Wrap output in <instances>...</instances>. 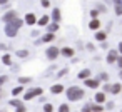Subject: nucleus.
<instances>
[{
  "mask_svg": "<svg viewBox=\"0 0 122 112\" xmlns=\"http://www.w3.org/2000/svg\"><path fill=\"white\" fill-rule=\"evenodd\" d=\"M84 85L85 87H89V89H99L100 87V80L95 77V79H92V77H89V79H85L84 80Z\"/></svg>",
  "mask_w": 122,
  "mask_h": 112,
  "instance_id": "6",
  "label": "nucleus"
},
{
  "mask_svg": "<svg viewBox=\"0 0 122 112\" xmlns=\"http://www.w3.org/2000/svg\"><path fill=\"white\" fill-rule=\"evenodd\" d=\"M65 95L70 102H77V100H82L84 95H85V90L82 87H77V85H72L65 90Z\"/></svg>",
  "mask_w": 122,
  "mask_h": 112,
  "instance_id": "2",
  "label": "nucleus"
},
{
  "mask_svg": "<svg viewBox=\"0 0 122 112\" xmlns=\"http://www.w3.org/2000/svg\"><path fill=\"white\" fill-rule=\"evenodd\" d=\"M114 105H115L114 102H107V109H114Z\"/></svg>",
  "mask_w": 122,
  "mask_h": 112,
  "instance_id": "42",
  "label": "nucleus"
},
{
  "mask_svg": "<svg viewBox=\"0 0 122 112\" xmlns=\"http://www.w3.org/2000/svg\"><path fill=\"white\" fill-rule=\"evenodd\" d=\"M50 19H52V22H59V24H60V20H62V12H60L59 7H54V9H52Z\"/></svg>",
  "mask_w": 122,
  "mask_h": 112,
  "instance_id": "9",
  "label": "nucleus"
},
{
  "mask_svg": "<svg viewBox=\"0 0 122 112\" xmlns=\"http://www.w3.org/2000/svg\"><path fill=\"white\" fill-rule=\"evenodd\" d=\"M9 4V0H0V5H7Z\"/></svg>",
  "mask_w": 122,
  "mask_h": 112,
  "instance_id": "44",
  "label": "nucleus"
},
{
  "mask_svg": "<svg viewBox=\"0 0 122 112\" xmlns=\"http://www.w3.org/2000/svg\"><path fill=\"white\" fill-rule=\"evenodd\" d=\"M110 85H112V84L105 82V84L102 85V92H105V94H110Z\"/></svg>",
  "mask_w": 122,
  "mask_h": 112,
  "instance_id": "30",
  "label": "nucleus"
},
{
  "mask_svg": "<svg viewBox=\"0 0 122 112\" xmlns=\"http://www.w3.org/2000/svg\"><path fill=\"white\" fill-rule=\"evenodd\" d=\"M60 55L65 57V59H74L75 50H74V47H62L60 49Z\"/></svg>",
  "mask_w": 122,
  "mask_h": 112,
  "instance_id": "8",
  "label": "nucleus"
},
{
  "mask_svg": "<svg viewBox=\"0 0 122 112\" xmlns=\"http://www.w3.org/2000/svg\"><path fill=\"white\" fill-rule=\"evenodd\" d=\"M54 40H55V34H52V32L44 34L42 39H40V42H44V44H50V42H54Z\"/></svg>",
  "mask_w": 122,
  "mask_h": 112,
  "instance_id": "15",
  "label": "nucleus"
},
{
  "mask_svg": "<svg viewBox=\"0 0 122 112\" xmlns=\"http://www.w3.org/2000/svg\"><path fill=\"white\" fill-rule=\"evenodd\" d=\"M112 7H114V14L117 17H122V0H112Z\"/></svg>",
  "mask_w": 122,
  "mask_h": 112,
  "instance_id": "10",
  "label": "nucleus"
},
{
  "mask_svg": "<svg viewBox=\"0 0 122 112\" xmlns=\"http://www.w3.org/2000/svg\"><path fill=\"white\" fill-rule=\"evenodd\" d=\"M60 55V49L59 47H47L45 49V57L49 59V60H57V57Z\"/></svg>",
  "mask_w": 122,
  "mask_h": 112,
  "instance_id": "4",
  "label": "nucleus"
},
{
  "mask_svg": "<svg viewBox=\"0 0 122 112\" xmlns=\"http://www.w3.org/2000/svg\"><path fill=\"white\" fill-rule=\"evenodd\" d=\"M17 57H20V59H25V57H29V50H27V49L17 50Z\"/></svg>",
  "mask_w": 122,
  "mask_h": 112,
  "instance_id": "25",
  "label": "nucleus"
},
{
  "mask_svg": "<svg viewBox=\"0 0 122 112\" xmlns=\"http://www.w3.org/2000/svg\"><path fill=\"white\" fill-rule=\"evenodd\" d=\"M95 9H97L100 14H105V12H107V5H105V4H102V2H99V4L95 5Z\"/></svg>",
  "mask_w": 122,
  "mask_h": 112,
  "instance_id": "23",
  "label": "nucleus"
},
{
  "mask_svg": "<svg viewBox=\"0 0 122 112\" xmlns=\"http://www.w3.org/2000/svg\"><path fill=\"white\" fill-rule=\"evenodd\" d=\"M92 112H104V107H102V104H92Z\"/></svg>",
  "mask_w": 122,
  "mask_h": 112,
  "instance_id": "26",
  "label": "nucleus"
},
{
  "mask_svg": "<svg viewBox=\"0 0 122 112\" xmlns=\"http://www.w3.org/2000/svg\"><path fill=\"white\" fill-rule=\"evenodd\" d=\"M22 104H24V102H22V100H17V99H14V100H10V105H14L15 109H17L19 105H22Z\"/></svg>",
  "mask_w": 122,
  "mask_h": 112,
  "instance_id": "33",
  "label": "nucleus"
},
{
  "mask_svg": "<svg viewBox=\"0 0 122 112\" xmlns=\"http://www.w3.org/2000/svg\"><path fill=\"white\" fill-rule=\"evenodd\" d=\"M110 94L117 95V94H122V82H115L110 85Z\"/></svg>",
  "mask_w": 122,
  "mask_h": 112,
  "instance_id": "17",
  "label": "nucleus"
},
{
  "mask_svg": "<svg viewBox=\"0 0 122 112\" xmlns=\"http://www.w3.org/2000/svg\"><path fill=\"white\" fill-rule=\"evenodd\" d=\"M119 77H120V82H122V69H120V72H119Z\"/></svg>",
  "mask_w": 122,
  "mask_h": 112,
  "instance_id": "45",
  "label": "nucleus"
},
{
  "mask_svg": "<svg viewBox=\"0 0 122 112\" xmlns=\"http://www.w3.org/2000/svg\"><path fill=\"white\" fill-rule=\"evenodd\" d=\"M94 37H95L97 42H105V40H107V32H105V30H97V32L94 34Z\"/></svg>",
  "mask_w": 122,
  "mask_h": 112,
  "instance_id": "14",
  "label": "nucleus"
},
{
  "mask_svg": "<svg viewBox=\"0 0 122 112\" xmlns=\"http://www.w3.org/2000/svg\"><path fill=\"white\" fill-rule=\"evenodd\" d=\"M44 112H54V105L52 104H44Z\"/></svg>",
  "mask_w": 122,
  "mask_h": 112,
  "instance_id": "31",
  "label": "nucleus"
},
{
  "mask_svg": "<svg viewBox=\"0 0 122 112\" xmlns=\"http://www.w3.org/2000/svg\"><path fill=\"white\" fill-rule=\"evenodd\" d=\"M99 15H100V12L97 9H92L90 10V19H99Z\"/></svg>",
  "mask_w": 122,
  "mask_h": 112,
  "instance_id": "28",
  "label": "nucleus"
},
{
  "mask_svg": "<svg viewBox=\"0 0 122 112\" xmlns=\"http://www.w3.org/2000/svg\"><path fill=\"white\" fill-rule=\"evenodd\" d=\"M59 112H70V107H69V104H60V107H59Z\"/></svg>",
  "mask_w": 122,
  "mask_h": 112,
  "instance_id": "27",
  "label": "nucleus"
},
{
  "mask_svg": "<svg viewBox=\"0 0 122 112\" xmlns=\"http://www.w3.org/2000/svg\"><path fill=\"white\" fill-rule=\"evenodd\" d=\"M117 50H119V54L122 55V42H119V45H117Z\"/></svg>",
  "mask_w": 122,
  "mask_h": 112,
  "instance_id": "41",
  "label": "nucleus"
},
{
  "mask_svg": "<svg viewBox=\"0 0 122 112\" xmlns=\"http://www.w3.org/2000/svg\"><path fill=\"white\" fill-rule=\"evenodd\" d=\"M94 100H95L97 104H105V100H107V94H105V92H97V94L94 95Z\"/></svg>",
  "mask_w": 122,
  "mask_h": 112,
  "instance_id": "16",
  "label": "nucleus"
},
{
  "mask_svg": "<svg viewBox=\"0 0 122 112\" xmlns=\"http://www.w3.org/2000/svg\"><path fill=\"white\" fill-rule=\"evenodd\" d=\"M25 110H27V109H25V105L22 104V105H19V107H17V110H15V112H25Z\"/></svg>",
  "mask_w": 122,
  "mask_h": 112,
  "instance_id": "39",
  "label": "nucleus"
},
{
  "mask_svg": "<svg viewBox=\"0 0 122 112\" xmlns=\"http://www.w3.org/2000/svg\"><path fill=\"white\" fill-rule=\"evenodd\" d=\"M42 94H44L42 87H32V89H29V90L24 94V100H32V99H35V97H40Z\"/></svg>",
  "mask_w": 122,
  "mask_h": 112,
  "instance_id": "3",
  "label": "nucleus"
},
{
  "mask_svg": "<svg viewBox=\"0 0 122 112\" xmlns=\"http://www.w3.org/2000/svg\"><path fill=\"white\" fill-rule=\"evenodd\" d=\"M85 49H87L89 52H94V50H95V45H94L92 42H89V44H85Z\"/></svg>",
  "mask_w": 122,
  "mask_h": 112,
  "instance_id": "36",
  "label": "nucleus"
},
{
  "mask_svg": "<svg viewBox=\"0 0 122 112\" xmlns=\"http://www.w3.org/2000/svg\"><path fill=\"white\" fill-rule=\"evenodd\" d=\"M67 72H69V69H67V67H64V69H60V70H59L57 77H64V75H67Z\"/></svg>",
  "mask_w": 122,
  "mask_h": 112,
  "instance_id": "32",
  "label": "nucleus"
},
{
  "mask_svg": "<svg viewBox=\"0 0 122 112\" xmlns=\"http://www.w3.org/2000/svg\"><path fill=\"white\" fill-rule=\"evenodd\" d=\"M50 92L55 94V95H57V94H62V92H64V85H62V84H54V85L50 87Z\"/></svg>",
  "mask_w": 122,
  "mask_h": 112,
  "instance_id": "20",
  "label": "nucleus"
},
{
  "mask_svg": "<svg viewBox=\"0 0 122 112\" xmlns=\"http://www.w3.org/2000/svg\"><path fill=\"white\" fill-rule=\"evenodd\" d=\"M7 79H9L7 75H0V85H4V84L7 82Z\"/></svg>",
  "mask_w": 122,
  "mask_h": 112,
  "instance_id": "38",
  "label": "nucleus"
},
{
  "mask_svg": "<svg viewBox=\"0 0 122 112\" xmlns=\"http://www.w3.org/2000/svg\"><path fill=\"white\" fill-rule=\"evenodd\" d=\"M22 92H24V85H22V84H20L19 87H14V89H12V95H14V97H17V95L22 94Z\"/></svg>",
  "mask_w": 122,
  "mask_h": 112,
  "instance_id": "22",
  "label": "nucleus"
},
{
  "mask_svg": "<svg viewBox=\"0 0 122 112\" xmlns=\"http://www.w3.org/2000/svg\"><path fill=\"white\" fill-rule=\"evenodd\" d=\"M52 22V19H50V15H42L39 20H37V25L39 27H47L49 24Z\"/></svg>",
  "mask_w": 122,
  "mask_h": 112,
  "instance_id": "13",
  "label": "nucleus"
},
{
  "mask_svg": "<svg viewBox=\"0 0 122 112\" xmlns=\"http://www.w3.org/2000/svg\"><path fill=\"white\" fill-rule=\"evenodd\" d=\"M7 49H9V47H7L5 44H0V50H7Z\"/></svg>",
  "mask_w": 122,
  "mask_h": 112,
  "instance_id": "43",
  "label": "nucleus"
},
{
  "mask_svg": "<svg viewBox=\"0 0 122 112\" xmlns=\"http://www.w3.org/2000/svg\"><path fill=\"white\" fill-rule=\"evenodd\" d=\"M119 55H120V54H119V50H117V49H112V50H109V52H107V55H105V62L112 65V64H115V62H117V57H119Z\"/></svg>",
  "mask_w": 122,
  "mask_h": 112,
  "instance_id": "5",
  "label": "nucleus"
},
{
  "mask_svg": "<svg viewBox=\"0 0 122 112\" xmlns=\"http://www.w3.org/2000/svg\"><path fill=\"white\" fill-rule=\"evenodd\" d=\"M100 25H102V22H100L99 19H90V20H89V29L94 30V32L100 30Z\"/></svg>",
  "mask_w": 122,
  "mask_h": 112,
  "instance_id": "12",
  "label": "nucleus"
},
{
  "mask_svg": "<svg viewBox=\"0 0 122 112\" xmlns=\"http://www.w3.org/2000/svg\"><path fill=\"white\" fill-rule=\"evenodd\" d=\"M19 17V14H17V10H14V9H10V10H7L4 15H2V20L7 24V22H10V20H14V19H17Z\"/></svg>",
  "mask_w": 122,
  "mask_h": 112,
  "instance_id": "7",
  "label": "nucleus"
},
{
  "mask_svg": "<svg viewBox=\"0 0 122 112\" xmlns=\"http://www.w3.org/2000/svg\"><path fill=\"white\" fill-rule=\"evenodd\" d=\"M24 22H25L27 25H35V24H37V15H35V14H32V12H29V14H25Z\"/></svg>",
  "mask_w": 122,
  "mask_h": 112,
  "instance_id": "11",
  "label": "nucleus"
},
{
  "mask_svg": "<svg viewBox=\"0 0 122 112\" xmlns=\"http://www.w3.org/2000/svg\"><path fill=\"white\" fill-rule=\"evenodd\" d=\"M97 79H99L100 82H109V74H107V72H100V74L97 75Z\"/></svg>",
  "mask_w": 122,
  "mask_h": 112,
  "instance_id": "24",
  "label": "nucleus"
},
{
  "mask_svg": "<svg viewBox=\"0 0 122 112\" xmlns=\"http://www.w3.org/2000/svg\"><path fill=\"white\" fill-rule=\"evenodd\" d=\"M90 74H92V72H90V69H82V70L77 74V77H79L80 80H85V79H89V77H90Z\"/></svg>",
  "mask_w": 122,
  "mask_h": 112,
  "instance_id": "19",
  "label": "nucleus"
},
{
  "mask_svg": "<svg viewBox=\"0 0 122 112\" xmlns=\"http://www.w3.org/2000/svg\"><path fill=\"white\" fill-rule=\"evenodd\" d=\"M25 22L22 20V19H14V20H10V22H7L5 24V35L7 37H10V39H14V37H17V34H19V30H20V27L24 25Z\"/></svg>",
  "mask_w": 122,
  "mask_h": 112,
  "instance_id": "1",
  "label": "nucleus"
},
{
  "mask_svg": "<svg viewBox=\"0 0 122 112\" xmlns=\"http://www.w3.org/2000/svg\"><path fill=\"white\" fill-rule=\"evenodd\" d=\"M80 112H92V104H85Z\"/></svg>",
  "mask_w": 122,
  "mask_h": 112,
  "instance_id": "34",
  "label": "nucleus"
},
{
  "mask_svg": "<svg viewBox=\"0 0 122 112\" xmlns=\"http://www.w3.org/2000/svg\"><path fill=\"white\" fill-rule=\"evenodd\" d=\"M29 82H32V79L30 77H19V84H29Z\"/></svg>",
  "mask_w": 122,
  "mask_h": 112,
  "instance_id": "29",
  "label": "nucleus"
},
{
  "mask_svg": "<svg viewBox=\"0 0 122 112\" xmlns=\"http://www.w3.org/2000/svg\"><path fill=\"white\" fill-rule=\"evenodd\" d=\"M2 64L7 65V67L12 65V55H10V54H4V55H2Z\"/></svg>",
  "mask_w": 122,
  "mask_h": 112,
  "instance_id": "21",
  "label": "nucleus"
},
{
  "mask_svg": "<svg viewBox=\"0 0 122 112\" xmlns=\"http://www.w3.org/2000/svg\"><path fill=\"white\" fill-rule=\"evenodd\" d=\"M100 47H102V49H109V45H107V40H105V42H100Z\"/></svg>",
  "mask_w": 122,
  "mask_h": 112,
  "instance_id": "40",
  "label": "nucleus"
},
{
  "mask_svg": "<svg viewBox=\"0 0 122 112\" xmlns=\"http://www.w3.org/2000/svg\"><path fill=\"white\" fill-rule=\"evenodd\" d=\"M115 65H117L119 69H122V55H119V57H117V62H115Z\"/></svg>",
  "mask_w": 122,
  "mask_h": 112,
  "instance_id": "37",
  "label": "nucleus"
},
{
  "mask_svg": "<svg viewBox=\"0 0 122 112\" xmlns=\"http://www.w3.org/2000/svg\"><path fill=\"white\" fill-rule=\"evenodd\" d=\"M59 29H60V24H59V22H50V24L47 25V32H52V34H57Z\"/></svg>",
  "mask_w": 122,
  "mask_h": 112,
  "instance_id": "18",
  "label": "nucleus"
},
{
  "mask_svg": "<svg viewBox=\"0 0 122 112\" xmlns=\"http://www.w3.org/2000/svg\"><path fill=\"white\" fill-rule=\"evenodd\" d=\"M40 5L44 9H50V0H40Z\"/></svg>",
  "mask_w": 122,
  "mask_h": 112,
  "instance_id": "35",
  "label": "nucleus"
}]
</instances>
